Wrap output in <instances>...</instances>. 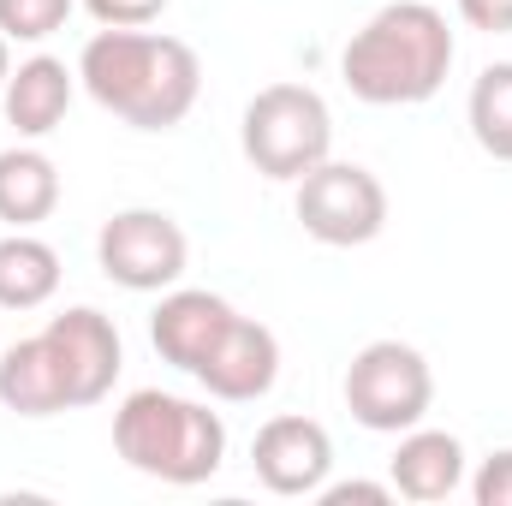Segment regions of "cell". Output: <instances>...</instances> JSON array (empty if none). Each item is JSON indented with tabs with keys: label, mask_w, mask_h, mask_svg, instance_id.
Returning a JSON list of instances; mask_svg holds the SVG:
<instances>
[{
	"label": "cell",
	"mask_w": 512,
	"mask_h": 506,
	"mask_svg": "<svg viewBox=\"0 0 512 506\" xmlns=\"http://www.w3.org/2000/svg\"><path fill=\"white\" fill-rule=\"evenodd\" d=\"M60 203V167L42 149H0V221L36 227Z\"/></svg>",
	"instance_id": "9a60e30c"
},
{
	"label": "cell",
	"mask_w": 512,
	"mask_h": 506,
	"mask_svg": "<svg viewBox=\"0 0 512 506\" xmlns=\"http://www.w3.org/2000/svg\"><path fill=\"white\" fill-rule=\"evenodd\" d=\"M78 78L114 120L137 131L179 126L203 90V66H197L191 42L155 36V30H114V24L84 42Z\"/></svg>",
	"instance_id": "6da1fadb"
},
{
	"label": "cell",
	"mask_w": 512,
	"mask_h": 506,
	"mask_svg": "<svg viewBox=\"0 0 512 506\" xmlns=\"http://www.w3.org/2000/svg\"><path fill=\"white\" fill-rule=\"evenodd\" d=\"M316 501H322V506H352V501L382 506V501H393V483H322V489H316Z\"/></svg>",
	"instance_id": "44dd1931"
},
{
	"label": "cell",
	"mask_w": 512,
	"mask_h": 506,
	"mask_svg": "<svg viewBox=\"0 0 512 506\" xmlns=\"http://www.w3.org/2000/svg\"><path fill=\"white\" fill-rule=\"evenodd\" d=\"M429 399H435V376L423 364L417 346L405 340H376L352 358L346 370V411L376 429V435H405L429 417Z\"/></svg>",
	"instance_id": "5b68a950"
},
{
	"label": "cell",
	"mask_w": 512,
	"mask_h": 506,
	"mask_svg": "<svg viewBox=\"0 0 512 506\" xmlns=\"http://www.w3.org/2000/svg\"><path fill=\"white\" fill-rule=\"evenodd\" d=\"M6 78H12V60H6V36H0V90H6Z\"/></svg>",
	"instance_id": "603a6c76"
},
{
	"label": "cell",
	"mask_w": 512,
	"mask_h": 506,
	"mask_svg": "<svg viewBox=\"0 0 512 506\" xmlns=\"http://www.w3.org/2000/svg\"><path fill=\"white\" fill-rule=\"evenodd\" d=\"M471 137H477L495 161H512V60L489 66V72L471 84Z\"/></svg>",
	"instance_id": "e0dca14e"
},
{
	"label": "cell",
	"mask_w": 512,
	"mask_h": 506,
	"mask_svg": "<svg viewBox=\"0 0 512 506\" xmlns=\"http://www.w3.org/2000/svg\"><path fill=\"white\" fill-rule=\"evenodd\" d=\"M233 316H239V310H233L227 298H215V292H191V286H185V292H167V298H161V310L149 316V340H155L161 364L197 376L203 358L215 352V340L227 334Z\"/></svg>",
	"instance_id": "8fae6325"
},
{
	"label": "cell",
	"mask_w": 512,
	"mask_h": 506,
	"mask_svg": "<svg viewBox=\"0 0 512 506\" xmlns=\"http://www.w3.org/2000/svg\"><path fill=\"white\" fill-rule=\"evenodd\" d=\"M0 405L18 411V417H54V411H72L66 405V381H60V364L48 352L42 334L18 340L0 352Z\"/></svg>",
	"instance_id": "5bb4252c"
},
{
	"label": "cell",
	"mask_w": 512,
	"mask_h": 506,
	"mask_svg": "<svg viewBox=\"0 0 512 506\" xmlns=\"http://www.w3.org/2000/svg\"><path fill=\"white\" fill-rule=\"evenodd\" d=\"M298 221L316 245H370L387 227V191L358 161H322L298 179Z\"/></svg>",
	"instance_id": "8992f818"
},
{
	"label": "cell",
	"mask_w": 512,
	"mask_h": 506,
	"mask_svg": "<svg viewBox=\"0 0 512 506\" xmlns=\"http://www.w3.org/2000/svg\"><path fill=\"white\" fill-rule=\"evenodd\" d=\"M239 143L262 179H304L334 149V114L310 84H268L245 108Z\"/></svg>",
	"instance_id": "277c9868"
},
{
	"label": "cell",
	"mask_w": 512,
	"mask_h": 506,
	"mask_svg": "<svg viewBox=\"0 0 512 506\" xmlns=\"http://www.w3.org/2000/svg\"><path fill=\"white\" fill-rule=\"evenodd\" d=\"M0 108H6V126L18 131V137H48L66 120V108H72V72H66V60H54V54L24 60L6 78V90H0Z\"/></svg>",
	"instance_id": "7c38bea8"
},
{
	"label": "cell",
	"mask_w": 512,
	"mask_h": 506,
	"mask_svg": "<svg viewBox=\"0 0 512 506\" xmlns=\"http://www.w3.org/2000/svg\"><path fill=\"white\" fill-rule=\"evenodd\" d=\"M465 483V447L447 429H405L393 453V495L405 501H447Z\"/></svg>",
	"instance_id": "4fadbf2b"
},
{
	"label": "cell",
	"mask_w": 512,
	"mask_h": 506,
	"mask_svg": "<svg viewBox=\"0 0 512 506\" xmlns=\"http://www.w3.org/2000/svg\"><path fill=\"white\" fill-rule=\"evenodd\" d=\"M280 376V340L251 322V316H233L227 322V334L215 340V352L203 358V370L197 381L215 393V399H227V405H245V399H262L268 387Z\"/></svg>",
	"instance_id": "30bf717a"
},
{
	"label": "cell",
	"mask_w": 512,
	"mask_h": 506,
	"mask_svg": "<svg viewBox=\"0 0 512 506\" xmlns=\"http://www.w3.org/2000/svg\"><path fill=\"white\" fill-rule=\"evenodd\" d=\"M42 340H48V352H54V364H60L66 405H72V411L114 393V376H120V328H114L102 310H90V304L60 310V316L42 328Z\"/></svg>",
	"instance_id": "ba28073f"
},
{
	"label": "cell",
	"mask_w": 512,
	"mask_h": 506,
	"mask_svg": "<svg viewBox=\"0 0 512 506\" xmlns=\"http://www.w3.org/2000/svg\"><path fill=\"white\" fill-rule=\"evenodd\" d=\"M60 286V256L54 245L30 239L24 227L12 239H0V310H36L48 304Z\"/></svg>",
	"instance_id": "2e32d148"
},
{
	"label": "cell",
	"mask_w": 512,
	"mask_h": 506,
	"mask_svg": "<svg viewBox=\"0 0 512 506\" xmlns=\"http://www.w3.org/2000/svg\"><path fill=\"white\" fill-rule=\"evenodd\" d=\"M459 18H465L471 30L507 36V30H512V0H459Z\"/></svg>",
	"instance_id": "7402d4cb"
},
{
	"label": "cell",
	"mask_w": 512,
	"mask_h": 506,
	"mask_svg": "<svg viewBox=\"0 0 512 506\" xmlns=\"http://www.w3.org/2000/svg\"><path fill=\"white\" fill-rule=\"evenodd\" d=\"M471 495H477V506H512V447L483 459V471H477Z\"/></svg>",
	"instance_id": "ffe728a7"
},
{
	"label": "cell",
	"mask_w": 512,
	"mask_h": 506,
	"mask_svg": "<svg viewBox=\"0 0 512 506\" xmlns=\"http://www.w3.org/2000/svg\"><path fill=\"white\" fill-rule=\"evenodd\" d=\"M72 18V0H0V36L6 42H48Z\"/></svg>",
	"instance_id": "ac0fdd59"
},
{
	"label": "cell",
	"mask_w": 512,
	"mask_h": 506,
	"mask_svg": "<svg viewBox=\"0 0 512 506\" xmlns=\"http://www.w3.org/2000/svg\"><path fill=\"white\" fill-rule=\"evenodd\" d=\"M453 66V30L429 0H393L382 6L340 54L346 90L370 108H417L447 84Z\"/></svg>",
	"instance_id": "7a4b0ae2"
},
{
	"label": "cell",
	"mask_w": 512,
	"mask_h": 506,
	"mask_svg": "<svg viewBox=\"0 0 512 506\" xmlns=\"http://www.w3.org/2000/svg\"><path fill=\"white\" fill-rule=\"evenodd\" d=\"M114 447L131 471L161 477V483H209L227 459V423L197 405V399H173V393H131L114 411Z\"/></svg>",
	"instance_id": "3957f363"
},
{
	"label": "cell",
	"mask_w": 512,
	"mask_h": 506,
	"mask_svg": "<svg viewBox=\"0 0 512 506\" xmlns=\"http://www.w3.org/2000/svg\"><path fill=\"white\" fill-rule=\"evenodd\" d=\"M84 6H90V18H102L114 30H143L167 12V0H84Z\"/></svg>",
	"instance_id": "d6986e66"
},
{
	"label": "cell",
	"mask_w": 512,
	"mask_h": 506,
	"mask_svg": "<svg viewBox=\"0 0 512 506\" xmlns=\"http://www.w3.org/2000/svg\"><path fill=\"white\" fill-rule=\"evenodd\" d=\"M96 256H102V274L126 292H167L179 274H185V233L173 215L161 209H126L102 227L96 239Z\"/></svg>",
	"instance_id": "52a82bcc"
},
{
	"label": "cell",
	"mask_w": 512,
	"mask_h": 506,
	"mask_svg": "<svg viewBox=\"0 0 512 506\" xmlns=\"http://www.w3.org/2000/svg\"><path fill=\"white\" fill-rule=\"evenodd\" d=\"M251 465H256V483L268 495H316L334 471V441L316 417H268L251 441Z\"/></svg>",
	"instance_id": "9c48e42d"
}]
</instances>
